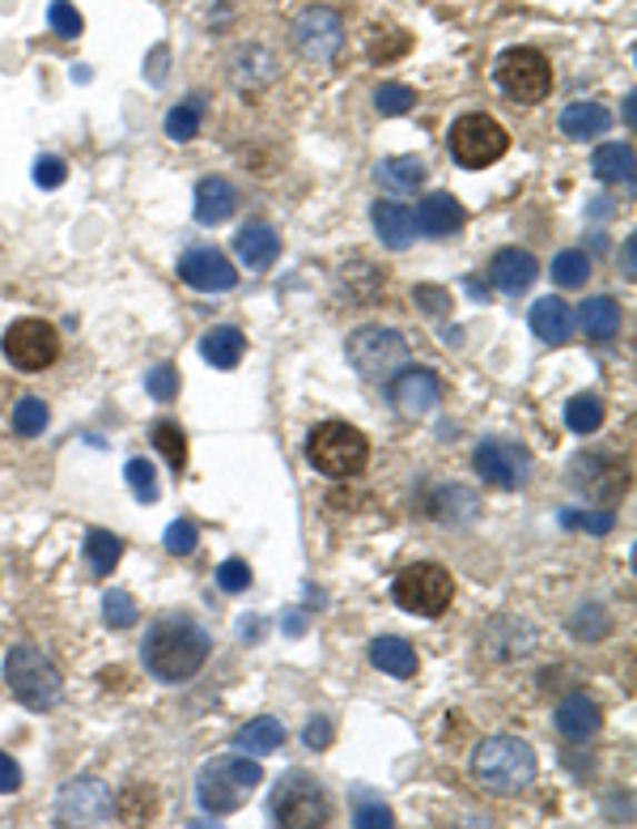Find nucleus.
<instances>
[{"label":"nucleus","mask_w":637,"mask_h":829,"mask_svg":"<svg viewBox=\"0 0 637 829\" xmlns=\"http://www.w3.org/2000/svg\"><path fill=\"white\" fill-rule=\"evenodd\" d=\"M209 651H212L209 630H205L196 616L166 613L145 630L141 663L153 681L179 685V681H191V677L209 663Z\"/></svg>","instance_id":"f257e3e1"},{"label":"nucleus","mask_w":637,"mask_h":829,"mask_svg":"<svg viewBox=\"0 0 637 829\" xmlns=\"http://www.w3.org/2000/svg\"><path fill=\"white\" fill-rule=\"evenodd\" d=\"M472 774L494 796H519L536 782V753L519 736H489L476 744Z\"/></svg>","instance_id":"f03ea898"},{"label":"nucleus","mask_w":637,"mask_h":829,"mask_svg":"<svg viewBox=\"0 0 637 829\" xmlns=\"http://www.w3.org/2000/svg\"><path fill=\"white\" fill-rule=\"evenodd\" d=\"M263 782V770L260 761H251L247 753L238 758V753H230V758H212L205 770H200V779H196V800H200V808L205 812H212V817H226V812H235V808H242L251 796H256V787Z\"/></svg>","instance_id":"7ed1b4c3"},{"label":"nucleus","mask_w":637,"mask_h":829,"mask_svg":"<svg viewBox=\"0 0 637 829\" xmlns=\"http://www.w3.org/2000/svg\"><path fill=\"white\" fill-rule=\"evenodd\" d=\"M4 681L13 689V698H18L22 707H30V711H48V707L60 702V693H64L60 668H56L39 647H30V642L9 651V660H4Z\"/></svg>","instance_id":"20e7f679"},{"label":"nucleus","mask_w":637,"mask_h":829,"mask_svg":"<svg viewBox=\"0 0 637 829\" xmlns=\"http://www.w3.org/2000/svg\"><path fill=\"white\" fill-rule=\"evenodd\" d=\"M307 460L331 481H345V476H357L370 460V443L366 434L349 422H324L315 426L307 443Z\"/></svg>","instance_id":"39448f33"},{"label":"nucleus","mask_w":637,"mask_h":829,"mask_svg":"<svg viewBox=\"0 0 637 829\" xmlns=\"http://www.w3.org/2000/svg\"><path fill=\"white\" fill-rule=\"evenodd\" d=\"M331 800L324 782L307 774V770H289L277 787H272V821L285 829H315L328 826Z\"/></svg>","instance_id":"423d86ee"},{"label":"nucleus","mask_w":637,"mask_h":829,"mask_svg":"<svg viewBox=\"0 0 637 829\" xmlns=\"http://www.w3.org/2000/svg\"><path fill=\"white\" fill-rule=\"evenodd\" d=\"M506 149H510V137L494 116L472 111V116H459L450 128V158L464 170H485L497 158H506Z\"/></svg>","instance_id":"0eeeda50"},{"label":"nucleus","mask_w":637,"mask_h":829,"mask_svg":"<svg viewBox=\"0 0 637 829\" xmlns=\"http://www.w3.org/2000/svg\"><path fill=\"white\" fill-rule=\"evenodd\" d=\"M349 362L357 366L361 379H391L408 362V341H404L396 328H382V324H366L349 336L345 345Z\"/></svg>","instance_id":"6e6552de"},{"label":"nucleus","mask_w":637,"mask_h":829,"mask_svg":"<svg viewBox=\"0 0 637 829\" xmlns=\"http://www.w3.org/2000/svg\"><path fill=\"white\" fill-rule=\"evenodd\" d=\"M396 604L408 609V613H421V616H442L455 600V579L438 562H417V566L400 570L396 579Z\"/></svg>","instance_id":"1a4fd4ad"},{"label":"nucleus","mask_w":637,"mask_h":829,"mask_svg":"<svg viewBox=\"0 0 637 829\" xmlns=\"http://www.w3.org/2000/svg\"><path fill=\"white\" fill-rule=\"evenodd\" d=\"M497 86L501 95H510L515 102H544L548 90H553V69L536 48H510L497 56Z\"/></svg>","instance_id":"9d476101"},{"label":"nucleus","mask_w":637,"mask_h":829,"mask_svg":"<svg viewBox=\"0 0 637 829\" xmlns=\"http://www.w3.org/2000/svg\"><path fill=\"white\" fill-rule=\"evenodd\" d=\"M56 817H60V826H111V817H116V796H111L107 782L72 779L69 787L60 791Z\"/></svg>","instance_id":"9b49d317"},{"label":"nucleus","mask_w":637,"mask_h":829,"mask_svg":"<svg viewBox=\"0 0 637 829\" xmlns=\"http://www.w3.org/2000/svg\"><path fill=\"white\" fill-rule=\"evenodd\" d=\"M4 354L18 371H43L60 357V336L43 319H18L4 332Z\"/></svg>","instance_id":"f8f14e48"},{"label":"nucleus","mask_w":637,"mask_h":829,"mask_svg":"<svg viewBox=\"0 0 637 829\" xmlns=\"http://www.w3.org/2000/svg\"><path fill=\"white\" fill-rule=\"evenodd\" d=\"M476 473L485 476L494 490H522L531 476V451L519 443H480L476 447Z\"/></svg>","instance_id":"ddd939ff"},{"label":"nucleus","mask_w":637,"mask_h":829,"mask_svg":"<svg viewBox=\"0 0 637 829\" xmlns=\"http://www.w3.org/2000/svg\"><path fill=\"white\" fill-rule=\"evenodd\" d=\"M340 43H345V22H340V13H331L324 4L307 9L293 22V48L302 51L307 60H315V65H328L331 56L340 51Z\"/></svg>","instance_id":"4468645a"},{"label":"nucleus","mask_w":637,"mask_h":829,"mask_svg":"<svg viewBox=\"0 0 637 829\" xmlns=\"http://www.w3.org/2000/svg\"><path fill=\"white\" fill-rule=\"evenodd\" d=\"M179 277H183L191 289H200V294H226V289H235L238 285L235 264L226 260L217 247H191V251H183Z\"/></svg>","instance_id":"2eb2a0df"},{"label":"nucleus","mask_w":637,"mask_h":829,"mask_svg":"<svg viewBox=\"0 0 637 829\" xmlns=\"http://www.w3.org/2000/svg\"><path fill=\"white\" fill-rule=\"evenodd\" d=\"M438 401H442V383L425 366H412V371H404V375L391 379V404L400 408L404 417H425L429 408H438Z\"/></svg>","instance_id":"dca6fc26"},{"label":"nucleus","mask_w":637,"mask_h":829,"mask_svg":"<svg viewBox=\"0 0 637 829\" xmlns=\"http://www.w3.org/2000/svg\"><path fill=\"white\" fill-rule=\"evenodd\" d=\"M569 485L578 494L590 497H616L625 490V473H620V464L608 460V455H578L569 464Z\"/></svg>","instance_id":"f3484780"},{"label":"nucleus","mask_w":637,"mask_h":829,"mask_svg":"<svg viewBox=\"0 0 637 829\" xmlns=\"http://www.w3.org/2000/svg\"><path fill=\"white\" fill-rule=\"evenodd\" d=\"M536 277H540V264H536L531 251H522V247H501L494 256V264H489V282L501 294H510V298L527 294L536 285Z\"/></svg>","instance_id":"a211bd4d"},{"label":"nucleus","mask_w":637,"mask_h":829,"mask_svg":"<svg viewBox=\"0 0 637 829\" xmlns=\"http://www.w3.org/2000/svg\"><path fill=\"white\" fill-rule=\"evenodd\" d=\"M412 221H417L421 235L447 238V235H455V230H464L468 214H464V205H459L450 191H429V196L421 200V209L412 214Z\"/></svg>","instance_id":"6ab92c4d"},{"label":"nucleus","mask_w":637,"mask_h":829,"mask_svg":"<svg viewBox=\"0 0 637 829\" xmlns=\"http://www.w3.org/2000/svg\"><path fill=\"white\" fill-rule=\"evenodd\" d=\"M235 209H238V191L230 179L209 175V179L196 184V221L200 226H221V221L235 217Z\"/></svg>","instance_id":"aec40b11"},{"label":"nucleus","mask_w":637,"mask_h":829,"mask_svg":"<svg viewBox=\"0 0 637 829\" xmlns=\"http://www.w3.org/2000/svg\"><path fill=\"white\" fill-rule=\"evenodd\" d=\"M235 251H238V260L247 264L251 273H263L268 264L281 256V238H277V230H272L268 221H251V226L238 230Z\"/></svg>","instance_id":"412c9836"},{"label":"nucleus","mask_w":637,"mask_h":829,"mask_svg":"<svg viewBox=\"0 0 637 829\" xmlns=\"http://www.w3.org/2000/svg\"><path fill=\"white\" fill-rule=\"evenodd\" d=\"M599 723H604V714H599V707L590 702L587 693H569L566 702L557 707V732L566 736V740H590V736L599 732Z\"/></svg>","instance_id":"4be33fe9"},{"label":"nucleus","mask_w":637,"mask_h":829,"mask_svg":"<svg viewBox=\"0 0 637 829\" xmlns=\"http://www.w3.org/2000/svg\"><path fill=\"white\" fill-rule=\"evenodd\" d=\"M370 217H375V230H378V238H382V247H391V251H404V247L412 243V235H417V221H412V209H408V205L378 200Z\"/></svg>","instance_id":"5701e85b"},{"label":"nucleus","mask_w":637,"mask_h":829,"mask_svg":"<svg viewBox=\"0 0 637 829\" xmlns=\"http://www.w3.org/2000/svg\"><path fill=\"white\" fill-rule=\"evenodd\" d=\"M242 349H247V336L235 324H221V328H209L200 336V357L217 371H235L242 362Z\"/></svg>","instance_id":"b1692460"},{"label":"nucleus","mask_w":637,"mask_h":829,"mask_svg":"<svg viewBox=\"0 0 637 829\" xmlns=\"http://www.w3.org/2000/svg\"><path fill=\"white\" fill-rule=\"evenodd\" d=\"M613 128V111L604 102H569L561 111V132L569 141H587V137H604Z\"/></svg>","instance_id":"393cba45"},{"label":"nucleus","mask_w":637,"mask_h":829,"mask_svg":"<svg viewBox=\"0 0 637 829\" xmlns=\"http://www.w3.org/2000/svg\"><path fill=\"white\" fill-rule=\"evenodd\" d=\"M531 332L540 341H548V345H566L569 336H574V315H569V307L561 298H540L531 307Z\"/></svg>","instance_id":"a878e982"},{"label":"nucleus","mask_w":637,"mask_h":829,"mask_svg":"<svg viewBox=\"0 0 637 829\" xmlns=\"http://www.w3.org/2000/svg\"><path fill=\"white\" fill-rule=\"evenodd\" d=\"M375 179L382 191L404 196V191H417L425 184V162L421 158H412V154H404V158H382V162L375 166Z\"/></svg>","instance_id":"bb28decb"},{"label":"nucleus","mask_w":637,"mask_h":829,"mask_svg":"<svg viewBox=\"0 0 637 829\" xmlns=\"http://www.w3.org/2000/svg\"><path fill=\"white\" fill-rule=\"evenodd\" d=\"M235 740H238V749H242V753H251V758H268V753H277V749L285 744V728H281V719L260 714V719L242 723Z\"/></svg>","instance_id":"cd10ccee"},{"label":"nucleus","mask_w":637,"mask_h":829,"mask_svg":"<svg viewBox=\"0 0 637 829\" xmlns=\"http://www.w3.org/2000/svg\"><path fill=\"white\" fill-rule=\"evenodd\" d=\"M370 663H375L378 672H387V677H400V681L417 677V668H421L417 651L404 639H375L370 642Z\"/></svg>","instance_id":"c85d7f7f"},{"label":"nucleus","mask_w":637,"mask_h":829,"mask_svg":"<svg viewBox=\"0 0 637 829\" xmlns=\"http://www.w3.org/2000/svg\"><path fill=\"white\" fill-rule=\"evenodd\" d=\"M476 511H480V502H476L472 490H464V485H450V490H438V497L429 502V515L438 523H450V527H459V523H472Z\"/></svg>","instance_id":"c756f323"},{"label":"nucleus","mask_w":637,"mask_h":829,"mask_svg":"<svg viewBox=\"0 0 637 829\" xmlns=\"http://www.w3.org/2000/svg\"><path fill=\"white\" fill-rule=\"evenodd\" d=\"M578 324H583V332H587L590 341H613L616 332H620V307H616L613 298H587L578 307Z\"/></svg>","instance_id":"7c9ffc66"},{"label":"nucleus","mask_w":637,"mask_h":829,"mask_svg":"<svg viewBox=\"0 0 637 829\" xmlns=\"http://www.w3.org/2000/svg\"><path fill=\"white\" fill-rule=\"evenodd\" d=\"M590 170L604 179V184H634V149L629 145H599L595 158H590Z\"/></svg>","instance_id":"2f4dec72"},{"label":"nucleus","mask_w":637,"mask_h":829,"mask_svg":"<svg viewBox=\"0 0 637 829\" xmlns=\"http://www.w3.org/2000/svg\"><path fill=\"white\" fill-rule=\"evenodd\" d=\"M119 557H123V541H119V536L102 532V527H94V532L86 536V562H90L94 574H111V570L119 566Z\"/></svg>","instance_id":"473e14b6"},{"label":"nucleus","mask_w":637,"mask_h":829,"mask_svg":"<svg viewBox=\"0 0 637 829\" xmlns=\"http://www.w3.org/2000/svg\"><path fill=\"white\" fill-rule=\"evenodd\" d=\"M566 426L574 430V434H595V430L604 426V401L599 396H574V401L566 404Z\"/></svg>","instance_id":"72a5a7b5"},{"label":"nucleus","mask_w":637,"mask_h":829,"mask_svg":"<svg viewBox=\"0 0 637 829\" xmlns=\"http://www.w3.org/2000/svg\"><path fill=\"white\" fill-rule=\"evenodd\" d=\"M200 119H205V102H200V98L179 102V107L166 116V137H170V141H191V137L200 132Z\"/></svg>","instance_id":"f704fd0d"},{"label":"nucleus","mask_w":637,"mask_h":829,"mask_svg":"<svg viewBox=\"0 0 637 829\" xmlns=\"http://www.w3.org/2000/svg\"><path fill=\"white\" fill-rule=\"evenodd\" d=\"M153 447L166 455V464L175 468V473H183L188 468V438H183V430L170 426V422H158L153 426Z\"/></svg>","instance_id":"c9c22d12"},{"label":"nucleus","mask_w":637,"mask_h":829,"mask_svg":"<svg viewBox=\"0 0 637 829\" xmlns=\"http://www.w3.org/2000/svg\"><path fill=\"white\" fill-rule=\"evenodd\" d=\"M137 600L128 592H119V588H111V592L102 595V621L111 625V630H132L137 625Z\"/></svg>","instance_id":"e433bc0d"},{"label":"nucleus","mask_w":637,"mask_h":829,"mask_svg":"<svg viewBox=\"0 0 637 829\" xmlns=\"http://www.w3.org/2000/svg\"><path fill=\"white\" fill-rule=\"evenodd\" d=\"M587 277H590L587 251H561L553 260V282L561 285V289H578V285H587Z\"/></svg>","instance_id":"4c0bfd02"},{"label":"nucleus","mask_w":637,"mask_h":829,"mask_svg":"<svg viewBox=\"0 0 637 829\" xmlns=\"http://www.w3.org/2000/svg\"><path fill=\"white\" fill-rule=\"evenodd\" d=\"M51 422L48 404L39 401V396H26V401H18V408H13V430L22 434V438H34V434H43Z\"/></svg>","instance_id":"58836bf2"},{"label":"nucleus","mask_w":637,"mask_h":829,"mask_svg":"<svg viewBox=\"0 0 637 829\" xmlns=\"http://www.w3.org/2000/svg\"><path fill=\"white\" fill-rule=\"evenodd\" d=\"M412 102H417V95H412L408 86H400V81H382V86L375 90L378 116H408Z\"/></svg>","instance_id":"ea45409f"},{"label":"nucleus","mask_w":637,"mask_h":829,"mask_svg":"<svg viewBox=\"0 0 637 829\" xmlns=\"http://www.w3.org/2000/svg\"><path fill=\"white\" fill-rule=\"evenodd\" d=\"M123 476H128V490H132L137 502H158L162 490H158V476H153V464H149V460H128Z\"/></svg>","instance_id":"a19ab883"},{"label":"nucleus","mask_w":637,"mask_h":829,"mask_svg":"<svg viewBox=\"0 0 637 829\" xmlns=\"http://www.w3.org/2000/svg\"><path fill=\"white\" fill-rule=\"evenodd\" d=\"M48 22H51V30L60 34V39H77L81 34V13L72 9L69 0H51V9H48Z\"/></svg>","instance_id":"79ce46f5"},{"label":"nucleus","mask_w":637,"mask_h":829,"mask_svg":"<svg viewBox=\"0 0 637 829\" xmlns=\"http://www.w3.org/2000/svg\"><path fill=\"white\" fill-rule=\"evenodd\" d=\"M217 588H221V592H230V595L247 592V588H251V566H247V562H238V557L221 562V566H217Z\"/></svg>","instance_id":"37998d69"},{"label":"nucleus","mask_w":637,"mask_h":829,"mask_svg":"<svg viewBox=\"0 0 637 829\" xmlns=\"http://www.w3.org/2000/svg\"><path fill=\"white\" fill-rule=\"evenodd\" d=\"M196 541H200V532H196V523L191 520H175L166 527V549H170L175 557H188L191 549H196Z\"/></svg>","instance_id":"c03bdc74"},{"label":"nucleus","mask_w":637,"mask_h":829,"mask_svg":"<svg viewBox=\"0 0 637 829\" xmlns=\"http://www.w3.org/2000/svg\"><path fill=\"white\" fill-rule=\"evenodd\" d=\"M354 805H357V812H354V826H361V829H387L396 817H391V808L387 805H366L361 800V791H354Z\"/></svg>","instance_id":"a18cd8bd"},{"label":"nucleus","mask_w":637,"mask_h":829,"mask_svg":"<svg viewBox=\"0 0 637 829\" xmlns=\"http://www.w3.org/2000/svg\"><path fill=\"white\" fill-rule=\"evenodd\" d=\"M145 387H149L153 401H162V404L175 401V396H179V371H175V366H158V371L145 379Z\"/></svg>","instance_id":"49530a36"},{"label":"nucleus","mask_w":637,"mask_h":829,"mask_svg":"<svg viewBox=\"0 0 637 829\" xmlns=\"http://www.w3.org/2000/svg\"><path fill=\"white\" fill-rule=\"evenodd\" d=\"M64 179H69V166L60 162V158H39L34 162V184L39 188H60Z\"/></svg>","instance_id":"de8ad7c7"},{"label":"nucleus","mask_w":637,"mask_h":829,"mask_svg":"<svg viewBox=\"0 0 637 829\" xmlns=\"http://www.w3.org/2000/svg\"><path fill=\"white\" fill-rule=\"evenodd\" d=\"M417 307H421L425 315H442V310L450 307L447 289H438V285H417Z\"/></svg>","instance_id":"09e8293b"},{"label":"nucleus","mask_w":637,"mask_h":829,"mask_svg":"<svg viewBox=\"0 0 637 829\" xmlns=\"http://www.w3.org/2000/svg\"><path fill=\"white\" fill-rule=\"evenodd\" d=\"M561 520H566L569 527H587V532H613L616 515L613 511H599V515H574V511H566Z\"/></svg>","instance_id":"8fccbe9b"},{"label":"nucleus","mask_w":637,"mask_h":829,"mask_svg":"<svg viewBox=\"0 0 637 829\" xmlns=\"http://www.w3.org/2000/svg\"><path fill=\"white\" fill-rule=\"evenodd\" d=\"M22 787V770H18V761L9 758V753H0V796H13Z\"/></svg>","instance_id":"3c124183"},{"label":"nucleus","mask_w":637,"mask_h":829,"mask_svg":"<svg viewBox=\"0 0 637 829\" xmlns=\"http://www.w3.org/2000/svg\"><path fill=\"white\" fill-rule=\"evenodd\" d=\"M307 744H310V749H328V744H331V723H328V719H315V723H307Z\"/></svg>","instance_id":"603ef678"},{"label":"nucleus","mask_w":637,"mask_h":829,"mask_svg":"<svg viewBox=\"0 0 637 829\" xmlns=\"http://www.w3.org/2000/svg\"><path fill=\"white\" fill-rule=\"evenodd\" d=\"M285 630H289V634H302V630H307V616H302L298 609H293V616L285 621Z\"/></svg>","instance_id":"864d4df0"},{"label":"nucleus","mask_w":637,"mask_h":829,"mask_svg":"<svg viewBox=\"0 0 637 829\" xmlns=\"http://www.w3.org/2000/svg\"><path fill=\"white\" fill-rule=\"evenodd\" d=\"M625 277H634V243H625Z\"/></svg>","instance_id":"5fc2aeb1"}]
</instances>
